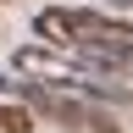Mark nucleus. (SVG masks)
I'll return each mask as SVG.
<instances>
[{
	"instance_id": "nucleus-1",
	"label": "nucleus",
	"mask_w": 133,
	"mask_h": 133,
	"mask_svg": "<svg viewBox=\"0 0 133 133\" xmlns=\"http://www.w3.org/2000/svg\"><path fill=\"white\" fill-rule=\"evenodd\" d=\"M33 28H39V39L50 50H61V56L83 61L89 72H105L116 56H133V22L111 11H89V6H50L33 17Z\"/></svg>"
},
{
	"instance_id": "nucleus-2",
	"label": "nucleus",
	"mask_w": 133,
	"mask_h": 133,
	"mask_svg": "<svg viewBox=\"0 0 133 133\" xmlns=\"http://www.w3.org/2000/svg\"><path fill=\"white\" fill-rule=\"evenodd\" d=\"M94 78V72H89ZM83 78V83H89ZM83 83H22V94L39 116H50V122H61V128H83V133H122L116 128V111L105 105V100H94Z\"/></svg>"
},
{
	"instance_id": "nucleus-3",
	"label": "nucleus",
	"mask_w": 133,
	"mask_h": 133,
	"mask_svg": "<svg viewBox=\"0 0 133 133\" xmlns=\"http://www.w3.org/2000/svg\"><path fill=\"white\" fill-rule=\"evenodd\" d=\"M28 128H33L28 105H0V133H28Z\"/></svg>"
},
{
	"instance_id": "nucleus-4",
	"label": "nucleus",
	"mask_w": 133,
	"mask_h": 133,
	"mask_svg": "<svg viewBox=\"0 0 133 133\" xmlns=\"http://www.w3.org/2000/svg\"><path fill=\"white\" fill-rule=\"evenodd\" d=\"M105 72H122V78H133V56H116V61L105 66Z\"/></svg>"
},
{
	"instance_id": "nucleus-5",
	"label": "nucleus",
	"mask_w": 133,
	"mask_h": 133,
	"mask_svg": "<svg viewBox=\"0 0 133 133\" xmlns=\"http://www.w3.org/2000/svg\"><path fill=\"white\" fill-rule=\"evenodd\" d=\"M111 6H133V0H111Z\"/></svg>"
}]
</instances>
